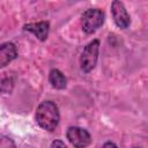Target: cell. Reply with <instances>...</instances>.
<instances>
[{"mask_svg":"<svg viewBox=\"0 0 148 148\" xmlns=\"http://www.w3.org/2000/svg\"><path fill=\"white\" fill-rule=\"evenodd\" d=\"M134 148H139V147H134Z\"/></svg>","mask_w":148,"mask_h":148,"instance_id":"cell-11","label":"cell"},{"mask_svg":"<svg viewBox=\"0 0 148 148\" xmlns=\"http://www.w3.org/2000/svg\"><path fill=\"white\" fill-rule=\"evenodd\" d=\"M17 56V51H16V46L10 43H3L0 46V67L3 68L5 66H7L10 61H13Z\"/></svg>","mask_w":148,"mask_h":148,"instance_id":"cell-7","label":"cell"},{"mask_svg":"<svg viewBox=\"0 0 148 148\" xmlns=\"http://www.w3.org/2000/svg\"><path fill=\"white\" fill-rule=\"evenodd\" d=\"M51 148H67V146L61 140H54L51 143Z\"/></svg>","mask_w":148,"mask_h":148,"instance_id":"cell-9","label":"cell"},{"mask_svg":"<svg viewBox=\"0 0 148 148\" xmlns=\"http://www.w3.org/2000/svg\"><path fill=\"white\" fill-rule=\"evenodd\" d=\"M104 12L98 8H89L83 12L81 16L82 30L86 34H92L104 23Z\"/></svg>","mask_w":148,"mask_h":148,"instance_id":"cell-2","label":"cell"},{"mask_svg":"<svg viewBox=\"0 0 148 148\" xmlns=\"http://www.w3.org/2000/svg\"><path fill=\"white\" fill-rule=\"evenodd\" d=\"M59 119L60 114L56 103L52 101H44L38 105L36 111V121L42 128L52 132L58 126Z\"/></svg>","mask_w":148,"mask_h":148,"instance_id":"cell-1","label":"cell"},{"mask_svg":"<svg viewBox=\"0 0 148 148\" xmlns=\"http://www.w3.org/2000/svg\"><path fill=\"white\" fill-rule=\"evenodd\" d=\"M111 13H112V17L117 27H119L120 29H126L130 27L131 17L121 1L114 0L111 3Z\"/></svg>","mask_w":148,"mask_h":148,"instance_id":"cell-5","label":"cell"},{"mask_svg":"<svg viewBox=\"0 0 148 148\" xmlns=\"http://www.w3.org/2000/svg\"><path fill=\"white\" fill-rule=\"evenodd\" d=\"M66 136L75 148H86L91 142V136L89 132L77 126L68 127L66 132Z\"/></svg>","mask_w":148,"mask_h":148,"instance_id":"cell-4","label":"cell"},{"mask_svg":"<svg viewBox=\"0 0 148 148\" xmlns=\"http://www.w3.org/2000/svg\"><path fill=\"white\" fill-rule=\"evenodd\" d=\"M98 51H99V40L94 39L91 40L82 51L80 57V67L84 73L91 72L98 59Z\"/></svg>","mask_w":148,"mask_h":148,"instance_id":"cell-3","label":"cell"},{"mask_svg":"<svg viewBox=\"0 0 148 148\" xmlns=\"http://www.w3.org/2000/svg\"><path fill=\"white\" fill-rule=\"evenodd\" d=\"M49 81L51 86L56 89H65L67 84L66 76L59 69H51L49 74Z\"/></svg>","mask_w":148,"mask_h":148,"instance_id":"cell-8","label":"cell"},{"mask_svg":"<svg viewBox=\"0 0 148 148\" xmlns=\"http://www.w3.org/2000/svg\"><path fill=\"white\" fill-rule=\"evenodd\" d=\"M23 29L27 30V31H30L39 40L44 42L49 36L50 23L47 21H40V22H36V23H28V24L23 25Z\"/></svg>","mask_w":148,"mask_h":148,"instance_id":"cell-6","label":"cell"},{"mask_svg":"<svg viewBox=\"0 0 148 148\" xmlns=\"http://www.w3.org/2000/svg\"><path fill=\"white\" fill-rule=\"evenodd\" d=\"M102 148H118L113 142H111V141H108V142H105L104 145H103V147Z\"/></svg>","mask_w":148,"mask_h":148,"instance_id":"cell-10","label":"cell"}]
</instances>
